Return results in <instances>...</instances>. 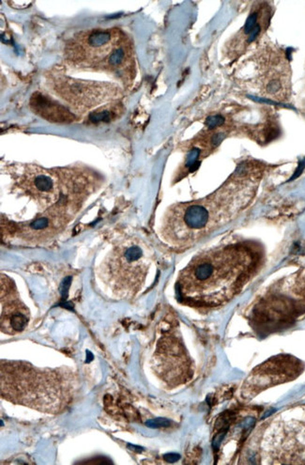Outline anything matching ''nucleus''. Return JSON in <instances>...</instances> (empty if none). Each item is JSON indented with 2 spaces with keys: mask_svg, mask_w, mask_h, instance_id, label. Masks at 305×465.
I'll return each instance as SVG.
<instances>
[{
  "mask_svg": "<svg viewBox=\"0 0 305 465\" xmlns=\"http://www.w3.org/2000/svg\"><path fill=\"white\" fill-rule=\"evenodd\" d=\"M253 264L252 253L238 245L202 252L180 273L179 294L183 301L198 306L224 304L246 282Z\"/></svg>",
  "mask_w": 305,
  "mask_h": 465,
  "instance_id": "1",
  "label": "nucleus"
},
{
  "mask_svg": "<svg viewBox=\"0 0 305 465\" xmlns=\"http://www.w3.org/2000/svg\"><path fill=\"white\" fill-rule=\"evenodd\" d=\"M150 257L145 245L136 239H127L115 245L103 259L99 277L117 298H132L145 283Z\"/></svg>",
  "mask_w": 305,
  "mask_h": 465,
  "instance_id": "2",
  "label": "nucleus"
},
{
  "mask_svg": "<svg viewBox=\"0 0 305 465\" xmlns=\"http://www.w3.org/2000/svg\"><path fill=\"white\" fill-rule=\"evenodd\" d=\"M118 29H92L75 35L65 49L70 65L104 71L117 47L123 42Z\"/></svg>",
  "mask_w": 305,
  "mask_h": 465,
  "instance_id": "3",
  "label": "nucleus"
},
{
  "mask_svg": "<svg viewBox=\"0 0 305 465\" xmlns=\"http://www.w3.org/2000/svg\"><path fill=\"white\" fill-rule=\"evenodd\" d=\"M3 368V367H2ZM5 373L13 376L20 380L18 383H4L2 385L20 386V389L12 391V398L19 399L20 403L23 400H27L26 404L31 407H40L39 399L44 401L45 408L58 407L63 399L64 391L62 390L61 384L57 379V375L46 373L41 370H37L34 367H13L3 368Z\"/></svg>",
  "mask_w": 305,
  "mask_h": 465,
  "instance_id": "4",
  "label": "nucleus"
},
{
  "mask_svg": "<svg viewBox=\"0 0 305 465\" xmlns=\"http://www.w3.org/2000/svg\"><path fill=\"white\" fill-rule=\"evenodd\" d=\"M54 85L57 94L82 112L116 99L119 94L118 87L112 84L73 79L66 76L58 79Z\"/></svg>",
  "mask_w": 305,
  "mask_h": 465,
  "instance_id": "5",
  "label": "nucleus"
},
{
  "mask_svg": "<svg viewBox=\"0 0 305 465\" xmlns=\"http://www.w3.org/2000/svg\"><path fill=\"white\" fill-rule=\"evenodd\" d=\"M153 367L163 382L170 386L182 385L192 375L191 360L181 341L173 337L159 341Z\"/></svg>",
  "mask_w": 305,
  "mask_h": 465,
  "instance_id": "6",
  "label": "nucleus"
},
{
  "mask_svg": "<svg viewBox=\"0 0 305 465\" xmlns=\"http://www.w3.org/2000/svg\"><path fill=\"white\" fill-rule=\"evenodd\" d=\"M18 187L46 210L57 204L61 197L57 175L38 166L25 167L18 180Z\"/></svg>",
  "mask_w": 305,
  "mask_h": 465,
  "instance_id": "7",
  "label": "nucleus"
},
{
  "mask_svg": "<svg viewBox=\"0 0 305 465\" xmlns=\"http://www.w3.org/2000/svg\"><path fill=\"white\" fill-rule=\"evenodd\" d=\"M29 320V312L19 298L12 282L1 280V330L7 334L22 332Z\"/></svg>",
  "mask_w": 305,
  "mask_h": 465,
  "instance_id": "8",
  "label": "nucleus"
},
{
  "mask_svg": "<svg viewBox=\"0 0 305 465\" xmlns=\"http://www.w3.org/2000/svg\"><path fill=\"white\" fill-rule=\"evenodd\" d=\"M68 209L65 204H56L49 208L43 216L37 217L25 226L20 227V235L23 242H44L56 235L60 227H66L69 222Z\"/></svg>",
  "mask_w": 305,
  "mask_h": 465,
  "instance_id": "9",
  "label": "nucleus"
},
{
  "mask_svg": "<svg viewBox=\"0 0 305 465\" xmlns=\"http://www.w3.org/2000/svg\"><path fill=\"white\" fill-rule=\"evenodd\" d=\"M30 106L33 112L49 122H70L74 120V115L65 106L40 92L32 96Z\"/></svg>",
  "mask_w": 305,
  "mask_h": 465,
  "instance_id": "10",
  "label": "nucleus"
},
{
  "mask_svg": "<svg viewBox=\"0 0 305 465\" xmlns=\"http://www.w3.org/2000/svg\"><path fill=\"white\" fill-rule=\"evenodd\" d=\"M117 112H119L117 105H103L102 107H99L97 110L92 112L90 115L89 119L92 122H110L111 120L115 119L117 115Z\"/></svg>",
  "mask_w": 305,
  "mask_h": 465,
  "instance_id": "11",
  "label": "nucleus"
},
{
  "mask_svg": "<svg viewBox=\"0 0 305 465\" xmlns=\"http://www.w3.org/2000/svg\"><path fill=\"white\" fill-rule=\"evenodd\" d=\"M258 14L257 13H252L249 15L246 22L244 24L243 30L245 34L250 35L252 31L255 29V27L258 25Z\"/></svg>",
  "mask_w": 305,
  "mask_h": 465,
  "instance_id": "12",
  "label": "nucleus"
},
{
  "mask_svg": "<svg viewBox=\"0 0 305 465\" xmlns=\"http://www.w3.org/2000/svg\"><path fill=\"white\" fill-rule=\"evenodd\" d=\"M225 123V118L221 115H214V116H211L207 119L206 121V125L208 126V128L210 129H214L216 127L218 126H221Z\"/></svg>",
  "mask_w": 305,
  "mask_h": 465,
  "instance_id": "13",
  "label": "nucleus"
},
{
  "mask_svg": "<svg viewBox=\"0 0 305 465\" xmlns=\"http://www.w3.org/2000/svg\"><path fill=\"white\" fill-rule=\"evenodd\" d=\"M169 421L164 418H158V419L149 420L147 422V427L150 428H162V427H167L169 426Z\"/></svg>",
  "mask_w": 305,
  "mask_h": 465,
  "instance_id": "14",
  "label": "nucleus"
},
{
  "mask_svg": "<svg viewBox=\"0 0 305 465\" xmlns=\"http://www.w3.org/2000/svg\"><path fill=\"white\" fill-rule=\"evenodd\" d=\"M281 89V83L277 80H273L268 85V91L270 93H275Z\"/></svg>",
  "mask_w": 305,
  "mask_h": 465,
  "instance_id": "15",
  "label": "nucleus"
}]
</instances>
